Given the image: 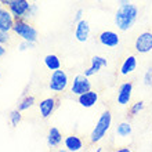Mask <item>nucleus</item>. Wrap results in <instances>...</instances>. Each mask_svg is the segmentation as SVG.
Segmentation results:
<instances>
[{"label": "nucleus", "mask_w": 152, "mask_h": 152, "mask_svg": "<svg viewBox=\"0 0 152 152\" xmlns=\"http://www.w3.org/2000/svg\"><path fill=\"white\" fill-rule=\"evenodd\" d=\"M138 15H140V10L136 4H120L115 12V25L120 32H127L134 26L138 20Z\"/></svg>", "instance_id": "1"}, {"label": "nucleus", "mask_w": 152, "mask_h": 152, "mask_svg": "<svg viewBox=\"0 0 152 152\" xmlns=\"http://www.w3.org/2000/svg\"><path fill=\"white\" fill-rule=\"evenodd\" d=\"M111 126H112V113H111L109 109H105L104 112L100 115L96 126L90 133V137H88L90 144H97V142L104 140L107 133L111 130Z\"/></svg>", "instance_id": "2"}, {"label": "nucleus", "mask_w": 152, "mask_h": 152, "mask_svg": "<svg viewBox=\"0 0 152 152\" xmlns=\"http://www.w3.org/2000/svg\"><path fill=\"white\" fill-rule=\"evenodd\" d=\"M12 32L22 40H28V42H33V43H36L37 37H39L37 29L32 24H29L25 18L15 20L14 26H12Z\"/></svg>", "instance_id": "3"}, {"label": "nucleus", "mask_w": 152, "mask_h": 152, "mask_svg": "<svg viewBox=\"0 0 152 152\" xmlns=\"http://www.w3.org/2000/svg\"><path fill=\"white\" fill-rule=\"evenodd\" d=\"M69 86V76L68 73L62 71V68L56 69L51 72L50 80H48V88L56 94H61L64 93Z\"/></svg>", "instance_id": "4"}, {"label": "nucleus", "mask_w": 152, "mask_h": 152, "mask_svg": "<svg viewBox=\"0 0 152 152\" xmlns=\"http://www.w3.org/2000/svg\"><path fill=\"white\" fill-rule=\"evenodd\" d=\"M134 50L138 54H148L152 51V32L144 31L136 37L134 42Z\"/></svg>", "instance_id": "5"}, {"label": "nucleus", "mask_w": 152, "mask_h": 152, "mask_svg": "<svg viewBox=\"0 0 152 152\" xmlns=\"http://www.w3.org/2000/svg\"><path fill=\"white\" fill-rule=\"evenodd\" d=\"M88 90H91V82L88 79V76H86L84 73L76 75L71 83V93L73 96H80Z\"/></svg>", "instance_id": "6"}, {"label": "nucleus", "mask_w": 152, "mask_h": 152, "mask_svg": "<svg viewBox=\"0 0 152 152\" xmlns=\"http://www.w3.org/2000/svg\"><path fill=\"white\" fill-rule=\"evenodd\" d=\"M132 94H133V83L132 82H123L118 88V96H116V101L118 104L122 107L130 104L132 101Z\"/></svg>", "instance_id": "7"}, {"label": "nucleus", "mask_w": 152, "mask_h": 152, "mask_svg": "<svg viewBox=\"0 0 152 152\" xmlns=\"http://www.w3.org/2000/svg\"><path fill=\"white\" fill-rule=\"evenodd\" d=\"M98 42L104 47L115 48L120 43V36L116 32H113V31H104V32H101L98 35Z\"/></svg>", "instance_id": "8"}, {"label": "nucleus", "mask_w": 152, "mask_h": 152, "mask_svg": "<svg viewBox=\"0 0 152 152\" xmlns=\"http://www.w3.org/2000/svg\"><path fill=\"white\" fill-rule=\"evenodd\" d=\"M15 18L8 10V7L3 6L0 8V29L4 32H12V26H14Z\"/></svg>", "instance_id": "9"}, {"label": "nucleus", "mask_w": 152, "mask_h": 152, "mask_svg": "<svg viewBox=\"0 0 152 152\" xmlns=\"http://www.w3.org/2000/svg\"><path fill=\"white\" fill-rule=\"evenodd\" d=\"M90 33H91V28H90V24L87 21L80 20L79 22H76V28H75V39L79 42V43H86L90 37Z\"/></svg>", "instance_id": "10"}, {"label": "nucleus", "mask_w": 152, "mask_h": 152, "mask_svg": "<svg viewBox=\"0 0 152 152\" xmlns=\"http://www.w3.org/2000/svg\"><path fill=\"white\" fill-rule=\"evenodd\" d=\"M29 6H31L29 0H17V1H14V3L8 6V10L11 11V14L14 15L15 20H20V18H25V15H26V12L29 10Z\"/></svg>", "instance_id": "11"}, {"label": "nucleus", "mask_w": 152, "mask_h": 152, "mask_svg": "<svg viewBox=\"0 0 152 152\" xmlns=\"http://www.w3.org/2000/svg\"><path fill=\"white\" fill-rule=\"evenodd\" d=\"M64 147L69 152H79L84 149V141L77 134H69L64 137Z\"/></svg>", "instance_id": "12"}, {"label": "nucleus", "mask_w": 152, "mask_h": 152, "mask_svg": "<svg viewBox=\"0 0 152 152\" xmlns=\"http://www.w3.org/2000/svg\"><path fill=\"white\" fill-rule=\"evenodd\" d=\"M37 105H39L40 116H42L43 119H48L57 108V98L56 97H48V98L42 100Z\"/></svg>", "instance_id": "13"}, {"label": "nucleus", "mask_w": 152, "mask_h": 152, "mask_svg": "<svg viewBox=\"0 0 152 152\" xmlns=\"http://www.w3.org/2000/svg\"><path fill=\"white\" fill-rule=\"evenodd\" d=\"M108 65V61L105 57H101V56H93L91 57V65L88 66L87 69H84V75L86 76H93V75H97L100 72L102 68H105Z\"/></svg>", "instance_id": "14"}, {"label": "nucleus", "mask_w": 152, "mask_h": 152, "mask_svg": "<svg viewBox=\"0 0 152 152\" xmlns=\"http://www.w3.org/2000/svg\"><path fill=\"white\" fill-rule=\"evenodd\" d=\"M98 98H100V96L96 90H88V91L77 96V102L83 108H93L98 102Z\"/></svg>", "instance_id": "15"}, {"label": "nucleus", "mask_w": 152, "mask_h": 152, "mask_svg": "<svg viewBox=\"0 0 152 152\" xmlns=\"http://www.w3.org/2000/svg\"><path fill=\"white\" fill-rule=\"evenodd\" d=\"M46 140H47V145L50 148H57L64 142V136L57 127H50Z\"/></svg>", "instance_id": "16"}, {"label": "nucleus", "mask_w": 152, "mask_h": 152, "mask_svg": "<svg viewBox=\"0 0 152 152\" xmlns=\"http://www.w3.org/2000/svg\"><path fill=\"white\" fill-rule=\"evenodd\" d=\"M137 65H138V62H137V57L136 56H129V57H126V58L123 60V62H122V65H120L119 73L122 76L132 75V73L137 69Z\"/></svg>", "instance_id": "17"}, {"label": "nucleus", "mask_w": 152, "mask_h": 152, "mask_svg": "<svg viewBox=\"0 0 152 152\" xmlns=\"http://www.w3.org/2000/svg\"><path fill=\"white\" fill-rule=\"evenodd\" d=\"M43 62H44V66H46L48 71H51V72L56 71V69L61 68V60L57 54H47V56L43 58Z\"/></svg>", "instance_id": "18"}, {"label": "nucleus", "mask_w": 152, "mask_h": 152, "mask_svg": "<svg viewBox=\"0 0 152 152\" xmlns=\"http://www.w3.org/2000/svg\"><path fill=\"white\" fill-rule=\"evenodd\" d=\"M133 133V126L130 122H120L116 126V136L120 138H127L132 136Z\"/></svg>", "instance_id": "19"}, {"label": "nucleus", "mask_w": 152, "mask_h": 152, "mask_svg": "<svg viewBox=\"0 0 152 152\" xmlns=\"http://www.w3.org/2000/svg\"><path fill=\"white\" fill-rule=\"evenodd\" d=\"M35 104H36L35 97L33 96H25L24 98L20 101V104H18V109H20L21 112H24V111H26V109L32 108Z\"/></svg>", "instance_id": "20"}, {"label": "nucleus", "mask_w": 152, "mask_h": 152, "mask_svg": "<svg viewBox=\"0 0 152 152\" xmlns=\"http://www.w3.org/2000/svg\"><path fill=\"white\" fill-rule=\"evenodd\" d=\"M145 107V102L142 100L141 101H137V102H134V104L130 105V108H129V116H132V118H134V116H137L138 113L144 109Z\"/></svg>", "instance_id": "21"}, {"label": "nucleus", "mask_w": 152, "mask_h": 152, "mask_svg": "<svg viewBox=\"0 0 152 152\" xmlns=\"http://www.w3.org/2000/svg\"><path fill=\"white\" fill-rule=\"evenodd\" d=\"M8 119H10V124H11L12 127H17L18 124L21 123V120H22V113L18 108L14 109L10 112V116H8Z\"/></svg>", "instance_id": "22"}, {"label": "nucleus", "mask_w": 152, "mask_h": 152, "mask_svg": "<svg viewBox=\"0 0 152 152\" xmlns=\"http://www.w3.org/2000/svg\"><path fill=\"white\" fill-rule=\"evenodd\" d=\"M35 47V43L33 42H28V40H22L20 44H18V51L24 53L26 50H31V48Z\"/></svg>", "instance_id": "23"}, {"label": "nucleus", "mask_w": 152, "mask_h": 152, "mask_svg": "<svg viewBox=\"0 0 152 152\" xmlns=\"http://www.w3.org/2000/svg\"><path fill=\"white\" fill-rule=\"evenodd\" d=\"M37 11H39L37 4L36 3H31L28 12H26V15H25V20H28V18H35V17H36V14H37Z\"/></svg>", "instance_id": "24"}, {"label": "nucleus", "mask_w": 152, "mask_h": 152, "mask_svg": "<svg viewBox=\"0 0 152 152\" xmlns=\"http://www.w3.org/2000/svg\"><path fill=\"white\" fill-rule=\"evenodd\" d=\"M142 82L147 87H151L152 86V66H149L144 73V77H142Z\"/></svg>", "instance_id": "25"}, {"label": "nucleus", "mask_w": 152, "mask_h": 152, "mask_svg": "<svg viewBox=\"0 0 152 152\" xmlns=\"http://www.w3.org/2000/svg\"><path fill=\"white\" fill-rule=\"evenodd\" d=\"M10 42V32H4L0 29V44H6Z\"/></svg>", "instance_id": "26"}, {"label": "nucleus", "mask_w": 152, "mask_h": 152, "mask_svg": "<svg viewBox=\"0 0 152 152\" xmlns=\"http://www.w3.org/2000/svg\"><path fill=\"white\" fill-rule=\"evenodd\" d=\"M83 14H84V11L82 8H79V10L75 12V15H73V22L76 24V22H79L80 20H83Z\"/></svg>", "instance_id": "27"}, {"label": "nucleus", "mask_w": 152, "mask_h": 152, "mask_svg": "<svg viewBox=\"0 0 152 152\" xmlns=\"http://www.w3.org/2000/svg\"><path fill=\"white\" fill-rule=\"evenodd\" d=\"M14 1H17V0H1V3H3V6H6V7H8L11 3H14Z\"/></svg>", "instance_id": "28"}, {"label": "nucleus", "mask_w": 152, "mask_h": 152, "mask_svg": "<svg viewBox=\"0 0 152 152\" xmlns=\"http://www.w3.org/2000/svg\"><path fill=\"white\" fill-rule=\"evenodd\" d=\"M6 51H7V48L4 47V44H0V57H3L6 54Z\"/></svg>", "instance_id": "29"}, {"label": "nucleus", "mask_w": 152, "mask_h": 152, "mask_svg": "<svg viewBox=\"0 0 152 152\" xmlns=\"http://www.w3.org/2000/svg\"><path fill=\"white\" fill-rule=\"evenodd\" d=\"M118 152H132V148H129V147H123V148H118Z\"/></svg>", "instance_id": "30"}, {"label": "nucleus", "mask_w": 152, "mask_h": 152, "mask_svg": "<svg viewBox=\"0 0 152 152\" xmlns=\"http://www.w3.org/2000/svg\"><path fill=\"white\" fill-rule=\"evenodd\" d=\"M116 1H118V4H127V3H132L133 0H116Z\"/></svg>", "instance_id": "31"}, {"label": "nucleus", "mask_w": 152, "mask_h": 152, "mask_svg": "<svg viewBox=\"0 0 152 152\" xmlns=\"http://www.w3.org/2000/svg\"><path fill=\"white\" fill-rule=\"evenodd\" d=\"M96 151H97V152H102V151H104V149L101 148V147H98V148H97V149H96Z\"/></svg>", "instance_id": "32"}, {"label": "nucleus", "mask_w": 152, "mask_h": 152, "mask_svg": "<svg viewBox=\"0 0 152 152\" xmlns=\"http://www.w3.org/2000/svg\"><path fill=\"white\" fill-rule=\"evenodd\" d=\"M3 7V3H1V0H0V8Z\"/></svg>", "instance_id": "33"}, {"label": "nucleus", "mask_w": 152, "mask_h": 152, "mask_svg": "<svg viewBox=\"0 0 152 152\" xmlns=\"http://www.w3.org/2000/svg\"><path fill=\"white\" fill-rule=\"evenodd\" d=\"M0 77H1V73H0Z\"/></svg>", "instance_id": "34"}]
</instances>
